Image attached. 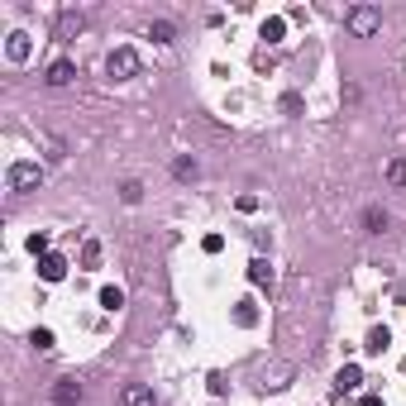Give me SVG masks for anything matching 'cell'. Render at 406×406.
Masks as SVG:
<instances>
[{
  "label": "cell",
  "instance_id": "obj_23",
  "mask_svg": "<svg viewBox=\"0 0 406 406\" xmlns=\"http://www.w3.org/2000/svg\"><path fill=\"white\" fill-rule=\"evenodd\" d=\"M29 253H48V235H29Z\"/></svg>",
  "mask_w": 406,
  "mask_h": 406
},
{
  "label": "cell",
  "instance_id": "obj_3",
  "mask_svg": "<svg viewBox=\"0 0 406 406\" xmlns=\"http://www.w3.org/2000/svg\"><path fill=\"white\" fill-rule=\"evenodd\" d=\"M106 77H110V81L139 77V53H134V48H115V53L106 58Z\"/></svg>",
  "mask_w": 406,
  "mask_h": 406
},
{
  "label": "cell",
  "instance_id": "obj_14",
  "mask_svg": "<svg viewBox=\"0 0 406 406\" xmlns=\"http://www.w3.org/2000/svg\"><path fill=\"white\" fill-rule=\"evenodd\" d=\"M148 39H158V44H172V39H177V29H172L168 19H153V24H148Z\"/></svg>",
  "mask_w": 406,
  "mask_h": 406
},
{
  "label": "cell",
  "instance_id": "obj_18",
  "mask_svg": "<svg viewBox=\"0 0 406 406\" xmlns=\"http://www.w3.org/2000/svg\"><path fill=\"white\" fill-rule=\"evenodd\" d=\"M172 172H177L182 182H191V177H196V158H177V163H172Z\"/></svg>",
  "mask_w": 406,
  "mask_h": 406
},
{
  "label": "cell",
  "instance_id": "obj_24",
  "mask_svg": "<svg viewBox=\"0 0 406 406\" xmlns=\"http://www.w3.org/2000/svg\"><path fill=\"white\" fill-rule=\"evenodd\" d=\"M201 249H205V253H220V249H225V239H220V235H205Z\"/></svg>",
  "mask_w": 406,
  "mask_h": 406
},
{
  "label": "cell",
  "instance_id": "obj_5",
  "mask_svg": "<svg viewBox=\"0 0 406 406\" xmlns=\"http://www.w3.org/2000/svg\"><path fill=\"white\" fill-rule=\"evenodd\" d=\"M120 406H153V387H143V382H125V387H120Z\"/></svg>",
  "mask_w": 406,
  "mask_h": 406
},
{
  "label": "cell",
  "instance_id": "obj_4",
  "mask_svg": "<svg viewBox=\"0 0 406 406\" xmlns=\"http://www.w3.org/2000/svg\"><path fill=\"white\" fill-rule=\"evenodd\" d=\"M39 278L44 282H63L67 278V258L63 253H44V258H39Z\"/></svg>",
  "mask_w": 406,
  "mask_h": 406
},
{
  "label": "cell",
  "instance_id": "obj_10",
  "mask_svg": "<svg viewBox=\"0 0 406 406\" xmlns=\"http://www.w3.org/2000/svg\"><path fill=\"white\" fill-rule=\"evenodd\" d=\"M29 34H10V44H5V53H10V58H15V63H24V58H29Z\"/></svg>",
  "mask_w": 406,
  "mask_h": 406
},
{
  "label": "cell",
  "instance_id": "obj_2",
  "mask_svg": "<svg viewBox=\"0 0 406 406\" xmlns=\"http://www.w3.org/2000/svg\"><path fill=\"white\" fill-rule=\"evenodd\" d=\"M39 182H44V168L39 163H10V172H5V187L15 191V196L39 191Z\"/></svg>",
  "mask_w": 406,
  "mask_h": 406
},
{
  "label": "cell",
  "instance_id": "obj_1",
  "mask_svg": "<svg viewBox=\"0 0 406 406\" xmlns=\"http://www.w3.org/2000/svg\"><path fill=\"white\" fill-rule=\"evenodd\" d=\"M344 24H349L354 39H373V34L382 29V10H377V5H354V10L344 15Z\"/></svg>",
  "mask_w": 406,
  "mask_h": 406
},
{
  "label": "cell",
  "instance_id": "obj_25",
  "mask_svg": "<svg viewBox=\"0 0 406 406\" xmlns=\"http://www.w3.org/2000/svg\"><path fill=\"white\" fill-rule=\"evenodd\" d=\"M359 406H382V397H363V402Z\"/></svg>",
  "mask_w": 406,
  "mask_h": 406
},
{
  "label": "cell",
  "instance_id": "obj_21",
  "mask_svg": "<svg viewBox=\"0 0 406 406\" xmlns=\"http://www.w3.org/2000/svg\"><path fill=\"white\" fill-rule=\"evenodd\" d=\"M81 24H86V19H81V15H72V10L63 15V34H81Z\"/></svg>",
  "mask_w": 406,
  "mask_h": 406
},
{
  "label": "cell",
  "instance_id": "obj_12",
  "mask_svg": "<svg viewBox=\"0 0 406 406\" xmlns=\"http://www.w3.org/2000/svg\"><path fill=\"white\" fill-rule=\"evenodd\" d=\"M249 282H258V287H273V268H268V258H253V263H249Z\"/></svg>",
  "mask_w": 406,
  "mask_h": 406
},
{
  "label": "cell",
  "instance_id": "obj_15",
  "mask_svg": "<svg viewBox=\"0 0 406 406\" xmlns=\"http://www.w3.org/2000/svg\"><path fill=\"white\" fill-rule=\"evenodd\" d=\"M101 306H106V311H120V306H125V292H120V287H101Z\"/></svg>",
  "mask_w": 406,
  "mask_h": 406
},
{
  "label": "cell",
  "instance_id": "obj_13",
  "mask_svg": "<svg viewBox=\"0 0 406 406\" xmlns=\"http://www.w3.org/2000/svg\"><path fill=\"white\" fill-rule=\"evenodd\" d=\"M387 344H392L387 325H377V330H368V344H363V349H368V354H382V349H387Z\"/></svg>",
  "mask_w": 406,
  "mask_h": 406
},
{
  "label": "cell",
  "instance_id": "obj_17",
  "mask_svg": "<svg viewBox=\"0 0 406 406\" xmlns=\"http://www.w3.org/2000/svg\"><path fill=\"white\" fill-rule=\"evenodd\" d=\"M387 182L392 187H406V158H392L387 163Z\"/></svg>",
  "mask_w": 406,
  "mask_h": 406
},
{
  "label": "cell",
  "instance_id": "obj_7",
  "mask_svg": "<svg viewBox=\"0 0 406 406\" xmlns=\"http://www.w3.org/2000/svg\"><path fill=\"white\" fill-rule=\"evenodd\" d=\"M72 77H77V63H72V58H58V63H53V67H48V86H67V81H72Z\"/></svg>",
  "mask_w": 406,
  "mask_h": 406
},
{
  "label": "cell",
  "instance_id": "obj_11",
  "mask_svg": "<svg viewBox=\"0 0 406 406\" xmlns=\"http://www.w3.org/2000/svg\"><path fill=\"white\" fill-rule=\"evenodd\" d=\"M268 39V44H282V34H287V19H278V15H268L263 19V29H258Z\"/></svg>",
  "mask_w": 406,
  "mask_h": 406
},
{
  "label": "cell",
  "instance_id": "obj_20",
  "mask_svg": "<svg viewBox=\"0 0 406 406\" xmlns=\"http://www.w3.org/2000/svg\"><path fill=\"white\" fill-rule=\"evenodd\" d=\"M29 344L39 349V354H48V349H53V330H34V335H29Z\"/></svg>",
  "mask_w": 406,
  "mask_h": 406
},
{
  "label": "cell",
  "instance_id": "obj_22",
  "mask_svg": "<svg viewBox=\"0 0 406 406\" xmlns=\"http://www.w3.org/2000/svg\"><path fill=\"white\" fill-rule=\"evenodd\" d=\"M120 196H125V201L134 205V201H139V196H143V187H139V182H125V187H120Z\"/></svg>",
  "mask_w": 406,
  "mask_h": 406
},
{
  "label": "cell",
  "instance_id": "obj_6",
  "mask_svg": "<svg viewBox=\"0 0 406 406\" xmlns=\"http://www.w3.org/2000/svg\"><path fill=\"white\" fill-rule=\"evenodd\" d=\"M81 402V382L77 377H63L58 387H53V406H77Z\"/></svg>",
  "mask_w": 406,
  "mask_h": 406
},
{
  "label": "cell",
  "instance_id": "obj_19",
  "mask_svg": "<svg viewBox=\"0 0 406 406\" xmlns=\"http://www.w3.org/2000/svg\"><path fill=\"white\" fill-rule=\"evenodd\" d=\"M81 263H86V268L101 263V244H96V239H86V244H81Z\"/></svg>",
  "mask_w": 406,
  "mask_h": 406
},
{
  "label": "cell",
  "instance_id": "obj_16",
  "mask_svg": "<svg viewBox=\"0 0 406 406\" xmlns=\"http://www.w3.org/2000/svg\"><path fill=\"white\" fill-rule=\"evenodd\" d=\"M235 320H239L244 330H249V325H258V311H253V301H239V306H235Z\"/></svg>",
  "mask_w": 406,
  "mask_h": 406
},
{
  "label": "cell",
  "instance_id": "obj_9",
  "mask_svg": "<svg viewBox=\"0 0 406 406\" xmlns=\"http://www.w3.org/2000/svg\"><path fill=\"white\" fill-rule=\"evenodd\" d=\"M363 225H368V235H382V230H387V210H382V205H368V210H363Z\"/></svg>",
  "mask_w": 406,
  "mask_h": 406
},
{
  "label": "cell",
  "instance_id": "obj_8",
  "mask_svg": "<svg viewBox=\"0 0 406 406\" xmlns=\"http://www.w3.org/2000/svg\"><path fill=\"white\" fill-rule=\"evenodd\" d=\"M359 382H363L359 363H344V368H340V377H335V392H340V397H344V392H354V387H359Z\"/></svg>",
  "mask_w": 406,
  "mask_h": 406
}]
</instances>
